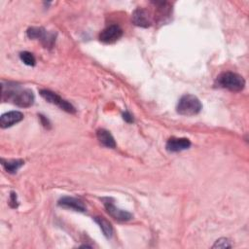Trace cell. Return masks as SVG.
<instances>
[{
  "label": "cell",
  "instance_id": "obj_17",
  "mask_svg": "<svg viewBox=\"0 0 249 249\" xmlns=\"http://www.w3.org/2000/svg\"><path fill=\"white\" fill-rule=\"evenodd\" d=\"M10 204L13 208L18 207V200H17V196L15 193H11V196H10Z\"/></svg>",
  "mask_w": 249,
  "mask_h": 249
},
{
  "label": "cell",
  "instance_id": "obj_14",
  "mask_svg": "<svg viewBox=\"0 0 249 249\" xmlns=\"http://www.w3.org/2000/svg\"><path fill=\"white\" fill-rule=\"evenodd\" d=\"M24 161L22 160H2V165L9 173H16L22 165Z\"/></svg>",
  "mask_w": 249,
  "mask_h": 249
},
{
  "label": "cell",
  "instance_id": "obj_3",
  "mask_svg": "<svg viewBox=\"0 0 249 249\" xmlns=\"http://www.w3.org/2000/svg\"><path fill=\"white\" fill-rule=\"evenodd\" d=\"M202 109L201 102L199 99L192 94L183 95L177 104L176 110L180 115L183 116H194L200 112Z\"/></svg>",
  "mask_w": 249,
  "mask_h": 249
},
{
  "label": "cell",
  "instance_id": "obj_13",
  "mask_svg": "<svg viewBox=\"0 0 249 249\" xmlns=\"http://www.w3.org/2000/svg\"><path fill=\"white\" fill-rule=\"evenodd\" d=\"M94 222L99 226V228L101 229L103 234L105 237L107 238H111L113 235V228L111 226V224L104 218V217H100V216H96L93 218Z\"/></svg>",
  "mask_w": 249,
  "mask_h": 249
},
{
  "label": "cell",
  "instance_id": "obj_9",
  "mask_svg": "<svg viewBox=\"0 0 249 249\" xmlns=\"http://www.w3.org/2000/svg\"><path fill=\"white\" fill-rule=\"evenodd\" d=\"M58 205L64 208H68V209H73L75 211H79V212H85L87 210V207L85 205V203L75 197L72 196H63L58 200Z\"/></svg>",
  "mask_w": 249,
  "mask_h": 249
},
{
  "label": "cell",
  "instance_id": "obj_10",
  "mask_svg": "<svg viewBox=\"0 0 249 249\" xmlns=\"http://www.w3.org/2000/svg\"><path fill=\"white\" fill-rule=\"evenodd\" d=\"M23 119V114L19 111H10L3 114L0 118V125L2 128L10 127Z\"/></svg>",
  "mask_w": 249,
  "mask_h": 249
},
{
  "label": "cell",
  "instance_id": "obj_8",
  "mask_svg": "<svg viewBox=\"0 0 249 249\" xmlns=\"http://www.w3.org/2000/svg\"><path fill=\"white\" fill-rule=\"evenodd\" d=\"M191 146V141L187 138H176V137H171L170 139L167 140L165 148L168 152H180L189 149Z\"/></svg>",
  "mask_w": 249,
  "mask_h": 249
},
{
  "label": "cell",
  "instance_id": "obj_1",
  "mask_svg": "<svg viewBox=\"0 0 249 249\" xmlns=\"http://www.w3.org/2000/svg\"><path fill=\"white\" fill-rule=\"evenodd\" d=\"M2 99L12 102L17 106L26 108L30 107L35 100L34 93L29 89H21L15 83H2Z\"/></svg>",
  "mask_w": 249,
  "mask_h": 249
},
{
  "label": "cell",
  "instance_id": "obj_5",
  "mask_svg": "<svg viewBox=\"0 0 249 249\" xmlns=\"http://www.w3.org/2000/svg\"><path fill=\"white\" fill-rule=\"evenodd\" d=\"M102 200H103V204L105 206V209H106L107 213L111 217L116 219L117 221L126 222V221H129L132 218L131 213H129L127 211H124V210H122V209L118 208L117 206H115V204L111 201L110 198H103Z\"/></svg>",
  "mask_w": 249,
  "mask_h": 249
},
{
  "label": "cell",
  "instance_id": "obj_11",
  "mask_svg": "<svg viewBox=\"0 0 249 249\" xmlns=\"http://www.w3.org/2000/svg\"><path fill=\"white\" fill-rule=\"evenodd\" d=\"M132 22L140 27H149L151 25V19L149 17V14L144 9H136L132 13L131 17Z\"/></svg>",
  "mask_w": 249,
  "mask_h": 249
},
{
  "label": "cell",
  "instance_id": "obj_19",
  "mask_svg": "<svg viewBox=\"0 0 249 249\" xmlns=\"http://www.w3.org/2000/svg\"><path fill=\"white\" fill-rule=\"evenodd\" d=\"M40 119H41V121H42V124H43V125H44V126H46V127H47V125H50V123H49L48 119H46L44 116L40 115Z\"/></svg>",
  "mask_w": 249,
  "mask_h": 249
},
{
  "label": "cell",
  "instance_id": "obj_15",
  "mask_svg": "<svg viewBox=\"0 0 249 249\" xmlns=\"http://www.w3.org/2000/svg\"><path fill=\"white\" fill-rule=\"evenodd\" d=\"M19 57H20L21 61H23V63L28 66H34L36 64V59H35L34 55L29 52L20 53Z\"/></svg>",
  "mask_w": 249,
  "mask_h": 249
},
{
  "label": "cell",
  "instance_id": "obj_4",
  "mask_svg": "<svg viewBox=\"0 0 249 249\" xmlns=\"http://www.w3.org/2000/svg\"><path fill=\"white\" fill-rule=\"evenodd\" d=\"M40 95L45 99L47 100L48 102L50 103H53L56 106H58L61 110H64L65 112L67 113H71V114H74L76 112V109L75 107L69 103L67 100L61 98L58 94H56L55 92L52 91V90H49V89H41L40 90Z\"/></svg>",
  "mask_w": 249,
  "mask_h": 249
},
{
  "label": "cell",
  "instance_id": "obj_12",
  "mask_svg": "<svg viewBox=\"0 0 249 249\" xmlns=\"http://www.w3.org/2000/svg\"><path fill=\"white\" fill-rule=\"evenodd\" d=\"M96 137H97L98 141L100 142V144H102L103 146H105L107 148H115L116 147L115 139L108 130H106L104 128L97 129Z\"/></svg>",
  "mask_w": 249,
  "mask_h": 249
},
{
  "label": "cell",
  "instance_id": "obj_6",
  "mask_svg": "<svg viewBox=\"0 0 249 249\" xmlns=\"http://www.w3.org/2000/svg\"><path fill=\"white\" fill-rule=\"evenodd\" d=\"M123 36L122 28L117 24H112L104 28L99 34V40L106 44H111L118 41Z\"/></svg>",
  "mask_w": 249,
  "mask_h": 249
},
{
  "label": "cell",
  "instance_id": "obj_2",
  "mask_svg": "<svg viewBox=\"0 0 249 249\" xmlns=\"http://www.w3.org/2000/svg\"><path fill=\"white\" fill-rule=\"evenodd\" d=\"M216 83L219 87L231 91H240L245 87V80L242 76L233 72H224L217 77Z\"/></svg>",
  "mask_w": 249,
  "mask_h": 249
},
{
  "label": "cell",
  "instance_id": "obj_16",
  "mask_svg": "<svg viewBox=\"0 0 249 249\" xmlns=\"http://www.w3.org/2000/svg\"><path fill=\"white\" fill-rule=\"evenodd\" d=\"M231 243H230V240L227 239V238H220L218 239L215 244L213 245V248H228V247H231Z\"/></svg>",
  "mask_w": 249,
  "mask_h": 249
},
{
  "label": "cell",
  "instance_id": "obj_7",
  "mask_svg": "<svg viewBox=\"0 0 249 249\" xmlns=\"http://www.w3.org/2000/svg\"><path fill=\"white\" fill-rule=\"evenodd\" d=\"M26 33L30 39H40L46 47L52 46L54 42L53 34L48 33L43 27H30L27 29Z\"/></svg>",
  "mask_w": 249,
  "mask_h": 249
},
{
  "label": "cell",
  "instance_id": "obj_18",
  "mask_svg": "<svg viewBox=\"0 0 249 249\" xmlns=\"http://www.w3.org/2000/svg\"><path fill=\"white\" fill-rule=\"evenodd\" d=\"M123 118H124V120L125 121V122H127V123H132L133 122V117L130 115V113L129 112H124V114H123Z\"/></svg>",
  "mask_w": 249,
  "mask_h": 249
}]
</instances>
